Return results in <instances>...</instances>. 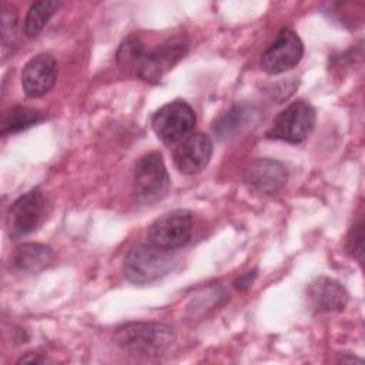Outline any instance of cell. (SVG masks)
I'll list each match as a JSON object with an SVG mask.
<instances>
[{
    "label": "cell",
    "instance_id": "obj_13",
    "mask_svg": "<svg viewBox=\"0 0 365 365\" xmlns=\"http://www.w3.org/2000/svg\"><path fill=\"white\" fill-rule=\"evenodd\" d=\"M311 307L317 312H339L348 302L346 289L335 279L319 277L307 289Z\"/></svg>",
    "mask_w": 365,
    "mask_h": 365
},
{
    "label": "cell",
    "instance_id": "obj_18",
    "mask_svg": "<svg viewBox=\"0 0 365 365\" xmlns=\"http://www.w3.org/2000/svg\"><path fill=\"white\" fill-rule=\"evenodd\" d=\"M346 252L351 258L356 259L359 264H362V255H364V224L362 221L356 222L346 238Z\"/></svg>",
    "mask_w": 365,
    "mask_h": 365
},
{
    "label": "cell",
    "instance_id": "obj_7",
    "mask_svg": "<svg viewBox=\"0 0 365 365\" xmlns=\"http://www.w3.org/2000/svg\"><path fill=\"white\" fill-rule=\"evenodd\" d=\"M192 234V215L187 210H173L158 217L148 228V241L165 250L185 245Z\"/></svg>",
    "mask_w": 365,
    "mask_h": 365
},
{
    "label": "cell",
    "instance_id": "obj_11",
    "mask_svg": "<svg viewBox=\"0 0 365 365\" xmlns=\"http://www.w3.org/2000/svg\"><path fill=\"white\" fill-rule=\"evenodd\" d=\"M57 63L50 54L30 58L21 71V87L27 97L37 98L47 94L56 83Z\"/></svg>",
    "mask_w": 365,
    "mask_h": 365
},
{
    "label": "cell",
    "instance_id": "obj_3",
    "mask_svg": "<svg viewBox=\"0 0 365 365\" xmlns=\"http://www.w3.org/2000/svg\"><path fill=\"white\" fill-rule=\"evenodd\" d=\"M170 184V175L160 153H148L137 160L133 173V195L138 202L160 201L168 192Z\"/></svg>",
    "mask_w": 365,
    "mask_h": 365
},
{
    "label": "cell",
    "instance_id": "obj_21",
    "mask_svg": "<svg viewBox=\"0 0 365 365\" xmlns=\"http://www.w3.org/2000/svg\"><path fill=\"white\" fill-rule=\"evenodd\" d=\"M255 272H257V271L242 274L241 277H238V278L234 281V287H235L237 289H240V291L247 289V288L252 284V281H254V278H255V275H257Z\"/></svg>",
    "mask_w": 365,
    "mask_h": 365
},
{
    "label": "cell",
    "instance_id": "obj_5",
    "mask_svg": "<svg viewBox=\"0 0 365 365\" xmlns=\"http://www.w3.org/2000/svg\"><path fill=\"white\" fill-rule=\"evenodd\" d=\"M195 121V113L191 106L184 100H174L157 110L151 125L163 143L174 144L191 134Z\"/></svg>",
    "mask_w": 365,
    "mask_h": 365
},
{
    "label": "cell",
    "instance_id": "obj_1",
    "mask_svg": "<svg viewBox=\"0 0 365 365\" xmlns=\"http://www.w3.org/2000/svg\"><path fill=\"white\" fill-rule=\"evenodd\" d=\"M115 345L138 356L163 355L175 341L174 331L160 322H130L115 329L113 336Z\"/></svg>",
    "mask_w": 365,
    "mask_h": 365
},
{
    "label": "cell",
    "instance_id": "obj_19",
    "mask_svg": "<svg viewBox=\"0 0 365 365\" xmlns=\"http://www.w3.org/2000/svg\"><path fill=\"white\" fill-rule=\"evenodd\" d=\"M1 33H3V44L7 46L13 41L17 27V11L14 7L9 4H3V13H1Z\"/></svg>",
    "mask_w": 365,
    "mask_h": 365
},
{
    "label": "cell",
    "instance_id": "obj_2",
    "mask_svg": "<svg viewBox=\"0 0 365 365\" xmlns=\"http://www.w3.org/2000/svg\"><path fill=\"white\" fill-rule=\"evenodd\" d=\"M177 265L175 255L151 242L133 245L124 258V277L133 284H150L167 274Z\"/></svg>",
    "mask_w": 365,
    "mask_h": 365
},
{
    "label": "cell",
    "instance_id": "obj_10",
    "mask_svg": "<svg viewBox=\"0 0 365 365\" xmlns=\"http://www.w3.org/2000/svg\"><path fill=\"white\" fill-rule=\"evenodd\" d=\"M211 155V138L202 133H191L175 147L173 158L182 174H197L208 165Z\"/></svg>",
    "mask_w": 365,
    "mask_h": 365
},
{
    "label": "cell",
    "instance_id": "obj_6",
    "mask_svg": "<svg viewBox=\"0 0 365 365\" xmlns=\"http://www.w3.org/2000/svg\"><path fill=\"white\" fill-rule=\"evenodd\" d=\"M46 208L47 200L38 188L19 197L9 208L7 214L10 237L17 240L36 231L46 217Z\"/></svg>",
    "mask_w": 365,
    "mask_h": 365
},
{
    "label": "cell",
    "instance_id": "obj_17",
    "mask_svg": "<svg viewBox=\"0 0 365 365\" xmlns=\"http://www.w3.org/2000/svg\"><path fill=\"white\" fill-rule=\"evenodd\" d=\"M41 120H44V114L40 110L24 106H16L3 118L1 135L19 133L40 123Z\"/></svg>",
    "mask_w": 365,
    "mask_h": 365
},
{
    "label": "cell",
    "instance_id": "obj_4",
    "mask_svg": "<svg viewBox=\"0 0 365 365\" xmlns=\"http://www.w3.org/2000/svg\"><path fill=\"white\" fill-rule=\"evenodd\" d=\"M315 110L311 104L297 100L287 106L272 121L267 137L289 144L302 143L314 130Z\"/></svg>",
    "mask_w": 365,
    "mask_h": 365
},
{
    "label": "cell",
    "instance_id": "obj_20",
    "mask_svg": "<svg viewBox=\"0 0 365 365\" xmlns=\"http://www.w3.org/2000/svg\"><path fill=\"white\" fill-rule=\"evenodd\" d=\"M242 117V110L241 108H232L230 113H227L222 118H220L218 124H215V133L218 134H225L227 131L238 127L240 120Z\"/></svg>",
    "mask_w": 365,
    "mask_h": 365
},
{
    "label": "cell",
    "instance_id": "obj_8",
    "mask_svg": "<svg viewBox=\"0 0 365 365\" xmlns=\"http://www.w3.org/2000/svg\"><path fill=\"white\" fill-rule=\"evenodd\" d=\"M304 54V44L298 34L282 29L277 40L261 56L259 66L268 74H279L295 67Z\"/></svg>",
    "mask_w": 365,
    "mask_h": 365
},
{
    "label": "cell",
    "instance_id": "obj_9",
    "mask_svg": "<svg viewBox=\"0 0 365 365\" xmlns=\"http://www.w3.org/2000/svg\"><path fill=\"white\" fill-rule=\"evenodd\" d=\"M188 51V43L181 37L168 38L167 41L158 44L154 50L147 51L137 77L155 83L163 78V76L170 71Z\"/></svg>",
    "mask_w": 365,
    "mask_h": 365
},
{
    "label": "cell",
    "instance_id": "obj_12",
    "mask_svg": "<svg viewBox=\"0 0 365 365\" xmlns=\"http://www.w3.org/2000/svg\"><path fill=\"white\" fill-rule=\"evenodd\" d=\"M288 178L285 165L272 158L252 161L244 173V181L257 192L271 195L279 191Z\"/></svg>",
    "mask_w": 365,
    "mask_h": 365
},
{
    "label": "cell",
    "instance_id": "obj_22",
    "mask_svg": "<svg viewBox=\"0 0 365 365\" xmlns=\"http://www.w3.org/2000/svg\"><path fill=\"white\" fill-rule=\"evenodd\" d=\"M19 364H27V362H34V364H41V362H46V358H40V356H37V355H34V356H29V354H27V356H21L19 361H17Z\"/></svg>",
    "mask_w": 365,
    "mask_h": 365
},
{
    "label": "cell",
    "instance_id": "obj_16",
    "mask_svg": "<svg viewBox=\"0 0 365 365\" xmlns=\"http://www.w3.org/2000/svg\"><path fill=\"white\" fill-rule=\"evenodd\" d=\"M60 6V1L53 0H41L33 3L24 19V34L30 38L38 36V33L44 29V26L48 23V20L53 17Z\"/></svg>",
    "mask_w": 365,
    "mask_h": 365
},
{
    "label": "cell",
    "instance_id": "obj_15",
    "mask_svg": "<svg viewBox=\"0 0 365 365\" xmlns=\"http://www.w3.org/2000/svg\"><path fill=\"white\" fill-rule=\"evenodd\" d=\"M145 53H147V50H145L141 38L137 37L135 34H131L127 38H124L123 43L120 44L117 54H115V60H117L118 67L123 71L133 73L134 76H137Z\"/></svg>",
    "mask_w": 365,
    "mask_h": 365
},
{
    "label": "cell",
    "instance_id": "obj_14",
    "mask_svg": "<svg viewBox=\"0 0 365 365\" xmlns=\"http://www.w3.org/2000/svg\"><path fill=\"white\" fill-rule=\"evenodd\" d=\"M54 259L51 247L38 242H26L14 248L10 267L17 272H37L48 267Z\"/></svg>",
    "mask_w": 365,
    "mask_h": 365
}]
</instances>
